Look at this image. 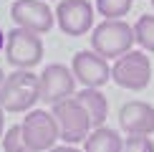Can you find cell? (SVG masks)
Instances as JSON below:
<instances>
[{
	"label": "cell",
	"mask_w": 154,
	"mask_h": 152,
	"mask_svg": "<svg viewBox=\"0 0 154 152\" xmlns=\"http://www.w3.org/2000/svg\"><path fill=\"white\" fill-rule=\"evenodd\" d=\"M41 99V79L30 68H18L5 76L0 86V106L5 112H30Z\"/></svg>",
	"instance_id": "cell-1"
},
{
	"label": "cell",
	"mask_w": 154,
	"mask_h": 152,
	"mask_svg": "<svg viewBox=\"0 0 154 152\" xmlns=\"http://www.w3.org/2000/svg\"><path fill=\"white\" fill-rule=\"evenodd\" d=\"M137 43L134 36V25H129L124 18H114V21H104L94 28L91 33V48L101 53L104 59H114L129 53L131 46Z\"/></svg>",
	"instance_id": "cell-2"
},
{
	"label": "cell",
	"mask_w": 154,
	"mask_h": 152,
	"mask_svg": "<svg viewBox=\"0 0 154 152\" xmlns=\"http://www.w3.org/2000/svg\"><path fill=\"white\" fill-rule=\"evenodd\" d=\"M53 117L58 122V129H61V139L66 144H79V142H86V137L94 132V122H91V114L88 109L81 104L76 97L66 99V101H58L53 104Z\"/></svg>",
	"instance_id": "cell-3"
},
{
	"label": "cell",
	"mask_w": 154,
	"mask_h": 152,
	"mask_svg": "<svg viewBox=\"0 0 154 152\" xmlns=\"http://www.w3.org/2000/svg\"><path fill=\"white\" fill-rule=\"evenodd\" d=\"M20 129L33 152H48L61 139L58 122H56L53 112H46V109H30L20 122Z\"/></svg>",
	"instance_id": "cell-4"
},
{
	"label": "cell",
	"mask_w": 154,
	"mask_h": 152,
	"mask_svg": "<svg viewBox=\"0 0 154 152\" xmlns=\"http://www.w3.org/2000/svg\"><path fill=\"white\" fill-rule=\"evenodd\" d=\"M111 79L121 89L129 91H142L152 81V61L144 51H129V53L119 56L111 66Z\"/></svg>",
	"instance_id": "cell-5"
},
{
	"label": "cell",
	"mask_w": 154,
	"mask_h": 152,
	"mask_svg": "<svg viewBox=\"0 0 154 152\" xmlns=\"http://www.w3.org/2000/svg\"><path fill=\"white\" fill-rule=\"evenodd\" d=\"M5 59L15 68H33L43 59V41L41 33H33L28 28L15 25L8 30V43H5Z\"/></svg>",
	"instance_id": "cell-6"
},
{
	"label": "cell",
	"mask_w": 154,
	"mask_h": 152,
	"mask_svg": "<svg viewBox=\"0 0 154 152\" xmlns=\"http://www.w3.org/2000/svg\"><path fill=\"white\" fill-rule=\"evenodd\" d=\"M41 79V101L46 104H58L76 97V76L73 68H66L63 63H51L43 68V74H38Z\"/></svg>",
	"instance_id": "cell-7"
},
{
	"label": "cell",
	"mask_w": 154,
	"mask_h": 152,
	"mask_svg": "<svg viewBox=\"0 0 154 152\" xmlns=\"http://www.w3.org/2000/svg\"><path fill=\"white\" fill-rule=\"evenodd\" d=\"M73 76L76 81H81L83 89H101L111 79V66H109V59H104L96 51H79L71 61Z\"/></svg>",
	"instance_id": "cell-8"
},
{
	"label": "cell",
	"mask_w": 154,
	"mask_h": 152,
	"mask_svg": "<svg viewBox=\"0 0 154 152\" xmlns=\"http://www.w3.org/2000/svg\"><path fill=\"white\" fill-rule=\"evenodd\" d=\"M56 21L66 36H86L94 25V8L88 0H61L56 8Z\"/></svg>",
	"instance_id": "cell-9"
},
{
	"label": "cell",
	"mask_w": 154,
	"mask_h": 152,
	"mask_svg": "<svg viewBox=\"0 0 154 152\" xmlns=\"http://www.w3.org/2000/svg\"><path fill=\"white\" fill-rule=\"evenodd\" d=\"M10 18L15 21V25L43 36L53 28L56 13L46 5V0H15L10 8Z\"/></svg>",
	"instance_id": "cell-10"
},
{
	"label": "cell",
	"mask_w": 154,
	"mask_h": 152,
	"mask_svg": "<svg viewBox=\"0 0 154 152\" xmlns=\"http://www.w3.org/2000/svg\"><path fill=\"white\" fill-rule=\"evenodd\" d=\"M119 124L126 135H146L154 132V106L146 101L131 99L119 109Z\"/></svg>",
	"instance_id": "cell-11"
},
{
	"label": "cell",
	"mask_w": 154,
	"mask_h": 152,
	"mask_svg": "<svg viewBox=\"0 0 154 152\" xmlns=\"http://www.w3.org/2000/svg\"><path fill=\"white\" fill-rule=\"evenodd\" d=\"M124 139L119 137L116 129L109 127H96L83 142V152H121Z\"/></svg>",
	"instance_id": "cell-12"
},
{
	"label": "cell",
	"mask_w": 154,
	"mask_h": 152,
	"mask_svg": "<svg viewBox=\"0 0 154 152\" xmlns=\"http://www.w3.org/2000/svg\"><path fill=\"white\" fill-rule=\"evenodd\" d=\"M76 99L88 109L91 122H94V129L96 127H104L106 114H109V101H106V97L99 91V89H83V91L76 94Z\"/></svg>",
	"instance_id": "cell-13"
},
{
	"label": "cell",
	"mask_w": 154,
	"mask_h": 152,
	"mask_svg": "<svg viewBox=\"0 0 154 152\" xmlns=\"http://www.w3.org/2000/svg\"><path fill=\"white\" fill-rule=\"evenodd\" d=\"M134 36H137V43L144 51L154 53V15H142L137 23H134Z\"/></svg>",
	"instance_id": "cell-14"
},
{
	"label": "cell",
	"mask_w": 154,
	"mask_h": 152,
	"mask_svg": "<svg viewBox=\"0 0 154 152\" xmlns=\"http://www.w3.org/2000/svg\"><path fill=\"white\" fill-rule=\"evenodd\" d=\"M134 0H96V10L104 15V21H114V18H124L131 10Z\"/></svg>",
	"instance_id": "cell-15"
},
{
	"label": "cell",
	"mask_w": 154,
	"mask_h": 152,
	"mask_svg": "<svg viewBox=\"0 0 154 152\" xmlns=\"http://www.w3.org/2000/svg\"><path fill=\"white\" fill-rule=\"evenodd\" d=\"M3 152H33L28 147V142H25V137H23L20 124L5 129V135H3Z\"/></svg>",
	"instance_id": "cell-16"
},
{
	"label": "cell",
	"mask_w": 154,
	"mask_h": 152,
	"mask_svg": "<svg viewBox=\"0 0 154 152\" xmlns=\"http://www.w3.org/2000/svg\"><path fill=\"white\" fill-rule=\"evenodd\" d=\"M121 152H154V142L146 135H129L121 144Z\"/></svg>",
	"instance_id": "cell-17"
},
{
	"label": "cell",
	"mask_w": 154,
	"mask_h": 152,
	"mask_svg": "<svg viewBox=\"0 0 154 152\" xmlns=\"http://www.w3.org/2000/svg\"><path fill=\"white\" fill-rule=\"evenodd\" d=\"M48 152H83V150L73 147V144H61V147H53V150H48Z\"/></svg>",
	"instance_id": "cell-18"
},
{
	"label": "cell",
	"mask_w": 154,
	"mask_h": 152,
	"mask_svg": "<svg viewBox=\"0 0 154 152\" xmlns=\"http://www.w3.org/2000/svg\"><path fill=\"white\" fill-rule=\"evenodd\" d=\"M3 114H5V109H3V106H0V137L5 135V132H3V124H5V117H3Z\"/></svg>",
	"instance_id": "cell-19"
},
{
	"label": "cell",
	"mask_w": 154,
	"mask_h": 152,
	"mask_svg": "<svg viewBox=\"0 0 154 152\" xmlns=\"http://www.w3.org/2000/svg\"><path fill=\"white\" fill-rule=\"evenodd\" d=\"M5 43H8V36L0 30V53H3V48H5Z\"/></svg>",
	"instance_id": "cell-20"
},
{
	"label": "cell",
	"mask_w": 154,
	"mask_h": 152,
	"mask_svg": "<svg viewBox=\"0 0 154 152\" xmlns=\"http://www.w3.org/2000/svg\"><path fill=\"white\" fill-rule=\"evenodd\" d=\"M3 81H5V76H3V68H0V86H3Z\"/></svg>",
	"instance_id": "cell-21"
},
{
	"label": "cell",
	"mask_w": 154,
	"mask_h": 152,
	"mask_svg": "<svg viewBox=\"0 0 154 152\" xmlns=\"http://www.w3.org/2000/svg\"><path fill=\"white\" fill-rule=\"evenodd\" d=\"M152 3H154V0H152Z\"/></svg>",
	"instance_id": "cell-22"
}]
</instances>
